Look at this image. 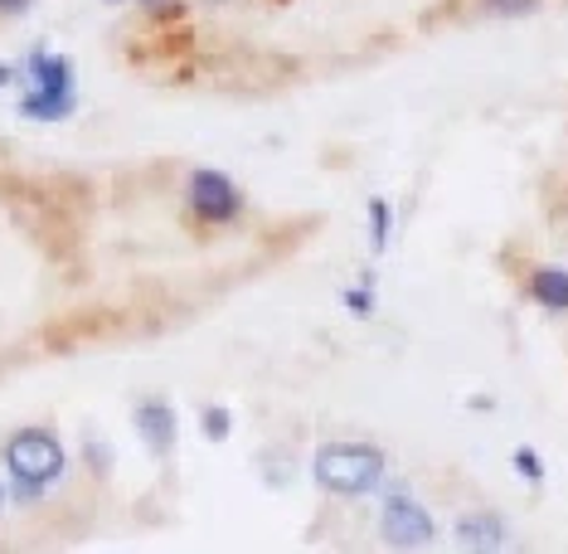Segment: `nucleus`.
Instances as JSON below:
<instances>
[{"label":"nucleus","instance_id":"nucleus-1","mask_svg":"<svg viewBox=\"0 0 568 554\" xmlns=\"http://www.w3.org/2000/svg\"><path fill=\"white\" fill-rule=\"evenodd\" d=\"M0 462H6V492L20 501V506H40L49 496V486L63 482L69 472V447L54 423H24L0 443Z\"/></svg>","mask_w":568,"mask_h":554},{"label":"nucleus","instance_id":"nucleus-2","mask_svg":"<svg viewBox=\"0 0 568 554\" xmlns=\"http://www.w3.org/2000/svg\"><path fill=\"white\" fill-rule=\"evenodd\" d=\"M16 112L24 122H69L79 112V69H73L69 54H59L49 44H34L16 63Z\"/></svg>","mask_w":568,"mask_h":554},{"label":"nucleus","instance_id":"nucleus-3","mask_svg":"<svg viewBox=\"0 0 568 554\" xmlns=\"http://www.w3.org/2000/svg\"><path fill=\"white\" fill-rule=\"evenodd\" d=\"M312 482L321 496L335 501L379 496V486L389 482V453L365 437H331L312 453Z\"/></svg>","mask_w":568,"mask_h":554},{"label":"nucleus","instance_id":"nucleus-4","mask_svg":"<svg viewBox=\"0 0 568 554\" xmlns=\"http://www.w3.org/2000/svg\"><path fill=\"white\" fill-rule=\"evenodd\" d=\"M374 531L394 554H418L437 545V521L433 511L413 496V486L404 476H389L379 486V515H374Z\"/></svg>","mask_w":568,"mask_h":554},{"label":"nucleus","instance_id":"nucleus-5","mask_svg":"<svg viewBox=\"0 0 568 554\" xmlns=\"http://www.w3.org/2000/svg\"><path fill=\"white\" fill-rule=\"evenodd\" d=\"M185 214L200 234H224V229H239L243 214H248V200H243L239 180L219 165H195L185 171Z\"/></svg>","mask_w":568,"mask_h":554},{"label":"nucleus","instance_id":"nucleus-6","mask_svg":"<svg viewBox=\"0 0 568 554\" xmlns=\"http://www.w3.org/2000/svg\"><path fill=\"white\" fill-rule=\"evenodd\" d=\"M452 540H457L462 554H506L510 521L496 506H471L452 521Z\"/></svg>","mask_w":568,"mask_h":554},{"label":"nucleus","instance_id":"nucleus-7","mask_svg":"<svg viewBox=\"0 0 568 554\" xmlns=\"http://www.w3.org/2000/svg\"><path fill=\"white\" fill-rule=\"evenodd\" d=\"M132 429H136L141 443H146V453H151V457H171V453H175V443H180V414H175V404H171L165 394L136 399V409H132Z\"/></svg>","mask_w":568,"mask_h":554},{"label":"nucleus","instance_id":"nucleus-8","mask_svg":"<svg viewBox=\"0 0 568 554\" xmlns=\"http://www.w3.org/2000/svg\"><path fill=\"white\" fill-rule=\"evenodd\" d=\"M515 282H520V298L529 306H539V312H549V316H568V268L564 263L529 258Z\"/></svg>","mask_w":568,"mask_h":554},{"label":"nucleus","instance_id":"nucleus-9","mask_svg":"<svg viewBox=\"0 0 568 554\" xmlns=\"http://www.w3.org/2000/svg\"><path fill=\"white\" fill-rule=\"evenodd\" d=\"M365 219H369V253L384 258L394 243V200L389 195H369L365 200Z\"/></svg>","mask_w":568,"mask_h":554},{"label":"nucleus","instance_id":"nucleus-10","mask_svg":"<svg viewBox=\"0 0 568 554\" xmlns=\"http://www.w3.org/2000/svg\"><path fill=\"white\" fill-rule=\"evenodd\" d=\"M545 10V0H467L471 20H529Z\"/></svg>","mask_w":568,"mask_h":554},{"label":"nucleus","instance_id":"nucleus-11","mask_svg":"<svg viewBox=\"0 0 568 554\" xmlns=\"http://www.w3.org/2000/svg\"><path fill=\"white\" fill-rule=\"evenodd\" d=\"M136 10L151 30H185V20H190L185 0H136Z\"/></svg>","mask_w":568,"mask_h":554},{"label":"nucleus","instance_id":"nucleus-12","mask_svg":"<svg viewBox=\"0 0 568 554\" xmlns=\"http://www.w3.org/2000/svg\"><path fill=\"white\" fill-rule=\"evenodd\" d=\"M510 467H515V476H520L525 486H535V492H545L549 467H545V453H539V447H529V443L510 447Z\"/></svg>","mask_w":568,"mask_h":554},{"label":"nucleus","instance_id":"nucleus-13","mask_svg":"<svg viewBox=\"0 0 568 554\" xmlns=\"http://www.w3.org/2000/svg\"><path fill=\"white\" fill-rule=\"evenodd\" d=\"M341 306H345V312H351L355 321H369L374 312H379V298H374V273H369V268L359 273L355 288L341 292Z\"/></svg>","mask_w":568,"mask_h":554},{"label":"nucleus","instance_id":"nucleus-14","mask_svg":"<svg viewBox=\"0 0 568 554\" xmlns=\"http://www.w3.org/2000/svg\"><path fill=\"white\" fill-rule=\"evenodd\" d=\"M229 433H234V414H229L224 404H204L200 409V437L204 443H229Z\"/></svg>","mask_w":568,"mask_h":554},{"label":"nucleus","instance_id":"nucleus-15","mask_svg":"<svg viewBox=\"0 0 568 554\" xmlns=\"http://www.w3.org/2000/svg\"><path fill=\"white\" fill-rule=\"evenodd\" d=\"M88 467L112 472V447H108V443H98V437H88Z\"/></svg>","mask_w":568,"mask_h":554},{"label":"nucleus","instance_id":"nucleus-16","mask_svg":"<svg viewBox=\"0 0 568 554\" xmlns=\"http://www.w3.org/2000/svg\"><path fill=\"white\" fill-rule=\"evenodd\" d=\"M34 6H40V0H0V20H20V16H30Z\"/></svg>","mask_w":568,"mask_h":554},{"label":"nucleus","instance_id":"nucleus-17","mask_svg":"<svg viewBox=\"0 0 568 554\" xmlns=\"http://www.w3.org/2000/svg\"><path fill=\"white\" fill-rule=\"evenodd\" d=\"M6 88H16V63L0 59V93H6Z\"/></svg>","mask_w":568,"mask_h":554},{"label":"nucleus","instance_id":"nucleus-18","mask_svg":"<svg viewBox=\"0 0 568 554\" xmlns=\"http://www.w3.org/2000/svg\"><path fill=\"white\" fill-rule=\"evenodd\" d=\"M6 496H10V492H6V482H0V506H6Z\"/></svg>","mask_w":568,"mask_h":554},{"label":"nucleus","instance_id":"nucleus-19","mask_svg":"<svg viewBox=\"0 0 568 554\" xmlns=\"http://www.w3.org/2000/svg\"><path fill=\"white\" fill-rule=\"evenodd\" d=\"M102 6H122V0H102Z\"/></svg>","mask_w":568,"mask_h":554}]
</instances>
